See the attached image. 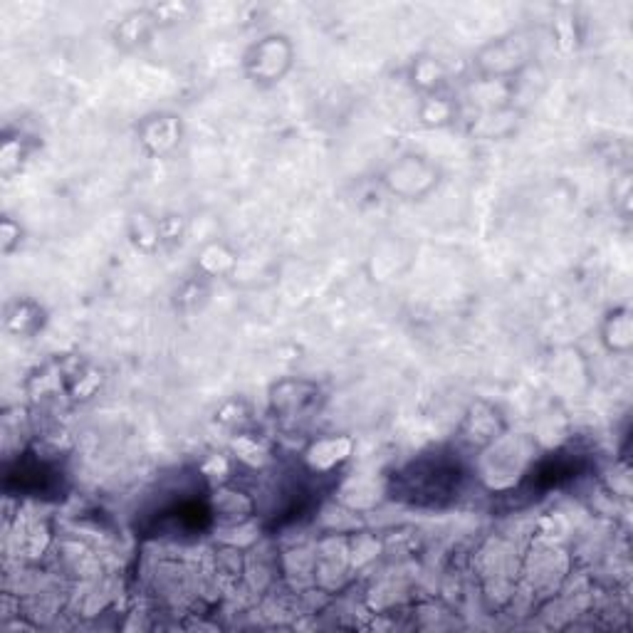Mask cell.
Listing matches in <instances>:
<instances>
[{
  "mask_svg": "<svg viewBox=\"0 0 633 633\" xmlns=\"http://www.w3.org/2000/svg\"><path fill=\"white\" fill-rule=\"evenodd\" d=\"M352 438L347 436H329V438H319V441L312 443L305 451V460L315 473H329L337 465H342L344 460L352 455Z\"/></svg>",
  "mask_w": 633,
  "mask_h": 633,
  "instance_id": "cell-7",
  "label": "cell"
},
{
  "mask_svg": "<svg viewBox=\"0 0 633 633\" xmlns=\"http://www.w3.org/2000/svg\"><path fill=\"white\" fill-rule=\"evenodd\" d=\"M322 401V389L307 379L280 381L270 391L272 413L285 428H300L310 423L322 411Z\"/></svg>",
  "mask_w": 633,
  "mask_h": 633,
  "instance_id": "cell-3",
  "label": "cell"
},
{
  "mask_svg": "<svg viewBox=\"0 0 633 633\" xmlns=\"http://www.w3.org/2000/svg\"><path fill=\"white\" fill-rule=\"evenodd\" d=\"M502 426H505V423H502L498 408L480 401V404H475L470 408L468 416H465L463 426H460V438H463L468 446L485 448L500 436Z\"/></svg>",
  "mask_w": 633,
  "mask_h": 633,
  "instance_id": "cell-6",
  "label": "cell"
},
{
  "mask_svg": "<svg viewBox=\"0 0 633 633\" xmlns=\"http://www.w3.org/2000/svg\"><path fill=\"white\" fill-rule=\"evenodd\" d=\"M129 235H132V243L141 253H154V250H159L161 245H164L159 233V218L144 216V213L132 218V230H129Z\"/></svg>",
  "mask_w": 633,
  "mask_h": 633,
  "instance_id": "cell-13",
  "label": "cell"
},
{
  "mask_svg": "<svg viewBox=\"0 0 633 633\" xmlns=\"http://www.w3.org/2000/svg\"><path fill=\"white\" fill-rule=\"evenodd\" d=\"M408 80L413 90L421 92V97H428V94L443 92V87L448 85V70L436 57H418L408 70Z\"/></svg>",
  "mask_w": 633,
  "mask_h": 633,
  "instance_id": "cell-11",
  "label": "cell"
},
{
  "mask_svg": "<svg viewBox=\"0 0 633 633\" xmlns=\"http://www.w3.org/2000/svg\"><path fill=\"white\" fill-rule=\"evenodd\" d=\"M532 62V40L522 33L505 35L493 40L480 50L475 65L483 80L488 82H510L525 72Z\"/></svg>",
  "mask_w": 633,
  "mask_h": 633,
  "instance_id": "cell-1",
  "label": "cell"
},
{
  "mask_svg": "<svg viewBox=\"0 0 633 633\" xmlns=\"http://www.w3.org/2000/svg\"><path fill=\"white\" fill-rule=\"evenodd\" d=\"M45 327V310L38 302L28 300H15L10 302L8 310H5V329L15 337H33L35 332Z\"/></svg>",
  "mask_w": 633,
  "mask_h": 633,
  "instance_id": "cell-8",
  "label": "cell"
},
{
  "mask_svg": "<svg viewBox=\"0 0 633 633\" xmlns=\"http://www.w3.org/2000/svg\"><path fill=\"white\" fill-rule=\"evenodd\" d=\"M295 62V47L287 35H265L250 45L243 57V70L248 80L258 87H272L285 80Z\"/></svg>",
  "mask_w": 633,
  "mask_h": 633,
  "instance_id": "cell-2",
  "label": "cell"
},
{
  "mask_svg": "<svg viewBox=\"0 0 633 633\" xmlns=\"http://www.w3.org/2000/svg\"><path fill=\"white\" fill-rule=\"evenodd\" d=\"M156 25H159L156 13H151V10H136V13L119 20L117 30H114V43L124 47V50H134V47L149 43Z\"/></svg>",
  "mask_w": 633,
  "mask_h": 633,
  "instance_id": "cell-10",
  "label": "cell"
},
{
  "mask_svg": "<svg viewBox=\"0 0 633 633\" xmlns=\"http://www.w3.org/2000/svg\"><path fill=\"white\" fill-rule=\"evenodd\" d=\"M20 240H23V228H20V223H15L13 218L5 216L3 223H0V250H3L5 255H10L18 248Z\"/></svg>",
  "mask_w": 633,
  "mask_h": 633,
  "instance_id": "cell-15",
  "label": "cell"
},
{
  "mask_svg": "<svg viewBox=\"0 0 633 633\" xmlns=\"http://www.w3.org/2000/svg\"><path fill=\"white\" fill-rule=\"evenodd\" d=\"M235 453H238L240 460H245V463H250V465H260V460L268 455L258 441H253V438H248V436H243L238 443H235Z\"/></svg>",
  "mask_w": 633,
  "mask_h": 633,
  "instance_id": "cell-16",
  "label": "cell"
},
{
  "mask_svg": "<svg viewBox=\"0 0 633 633\" xmlns=\"http://www.w3.org/2000/svg\"><path fill=\"white\" fill-rule=\"evenodd\" d=\"M458 117V104L453 102L448 94H428L421 99V107H418V122L428 129H443L448 124L455 122Z\"/></svg>",
  "mask_w": 633,
  "mask_h": 633,
  "instance_id": "cell-12",
  "label": "cell"
},
{
  "mask_svg": "<svg viewBox=\"0 0 633 633\" xmlns=\"http://www.w3.org/2000/svg\"><path fill=\"white\" fill-rule=\"evenodd\" d=\"M198 265H201L203 272H208V275H226V272L233 270L235 265V255L230 253V250L223 248V245L213 243L208 245L206 250L201 253V258H198Z\"/></svg>",
  "mask_w": 633,
  "mask_h": 633,
  "instance_id": "cell-14",
  "label": "cell"
},
{
  "mask_svg": "<svg viewBox=\"0 0 633 633\" xmlns=\"http://www.w3.org/2000/svg\"><path fill=\"white\" fill-rule=\"evenodd\" d=\"M438 176L441 171L426 156L406 154L384 171L381 183L391 196H399L404 201H421L438 186Z\"/></svg>",
  "mask_w": 633,
  "mask_h": 633,
  "instance_id": "cell-4",
  "label": "cell"
},
{
  "mask_svg": "<svg viewBox=\"0 0 633 633\" xmlns=\"http://www.w3.org/2000/svg\"><path fill=\"white\" fill-rule=\"evenodd\" d=\"M141 146L149 156L161 159V156L174 154L183 141V122L181 117L171 112H156L144 117V122L136 127Z\"/></svg>",
  "mask_w": 633,
  "mask_h": 633,
  "instance_id": "cell-5",
  "label": "cell"
},
{
  "mask_svg": "<svg viewBox=\"0 0 633 633\" xmlns=\"http://www.w3.org/2000/svg\"><path fill=\"white\" fill-rule=\"evenodd\" d=\"M601 342L611 354H629L633 347V317L629 307H619L601 324Z\"/></svg>",
  "mask_w": 633,
  "mask_h": 633,
  "instance_id": "cell-9",
  "label": "cell"
}]
</instances>
